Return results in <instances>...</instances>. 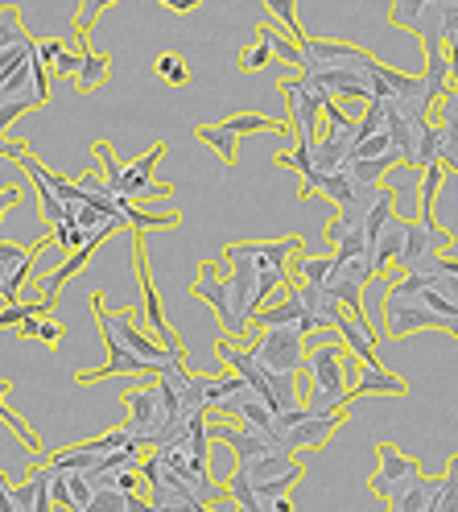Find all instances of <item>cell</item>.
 <instances>
[{
    "instance_id": "6da1fadb",
    "label": "cell",
    "mask_w": 458,
    "mask_h": 512,
    "mask_svg": "<svg viewBox=\"0 0 458 512\" xmlns=\"http://www.w3.org/2000/svg\"><path fill=\"white\" fill-rule=\"evenodd\" d=\"M91 310H95V323H100V331H104L108 351H133V356L157 364L161 372H166L170 364H186V360L170 356V351L161 347L157 339H149V335L137 327V318H141L137 306H133V310H116V314H108V310H104V294L95 290V294H91Z\"/></svg>"
},
{
    "instance_id": "7a4b0ae2",
    "label": "cell",
    "mask_w": 458,
    "mask_h": 512,
    "mask_svg": "<svg viewBox=\"0 0 458 512\" xmlns=\"http://www.w3.org/2000/svg\"><path fill=\"white\" fill-rule=\"evenodd\" d=\"M417 331H446L458 339V327L446 323V318H438L434 310H425L417 294H397L388 290L384 294V335L388 339H409Z\"/></svg>"
},
{
    "instance_id": "3957f363",
    "label": "cell",
    "mask_w": 458,
    "mask_h": 512,
    "mask_svg": "<svg viewBox=\"0 0 458 512\" xmlns=\"http://www.w3.org/2000/svg\"><path fill=\"white\" fill-rule=\"evenodd\" d=\"M124 409H128V422L124 430L133 434L145 451H157V442L161 434H166V409H161V393H157V384H137V389H124L120 393Z\"/></svg>"
},
{
    "instance_id": "277c9868",
    "label": "cell",
    "mask_w": 458,
    "mask_h": 512,
    "mask_svg": "<svg viewBox=\"0 0 458 512\" xmlns=\"http://www.w3.org/2000/svg\"><path fill=\"white\" fill-rule=\"evenodd\" d=\"M293 252H302V236H285V240H240L223 248L227 265H248L252 273H289Z\"/></svg>"
},
{
    "instance_id": "5b68a950",
    "label": "cell",
    "mask_w": 458,
    "mask_h": 512,
    "mask_svg": "<svg viewBox=\"0 0 458 512\" xmlns=\"http://www.w3.org/2000/svg\"><path fill=\"white\" fill-rule=\"evenodd\" d=\"M248 351H252V360H256L260 368L277 372V376H298V372L306 368V343H302L298 331H289V327L260 331Z\"/></svg>"
},
{
    "instance_id": "8992f818",
    "label": "cell",
    "mask_w": 458,
    "mask_h": 512,
    "mask_svg": "<svg viewBox=\"0 0 458 512\" xmlns=\"http://www.w3.org/2000/svg\"><path fill=\"white\" fill-rule=\"evenodd\" d=\"M302 50V71L298 75H322V71H368V62L376 54L359 50L351 42H331V38H302L298 42Z\"/></svg>"
},
{
    "instance_id": "52a82bcc",
    "label": "cell",
    "mask_w": 458,
    "mask_h": 512,
    "mask_svg": "<svg viewBox=\"0 0 458 512\" xmlns=\"http://www.w3.org/2000/svg\"><path fill=\"white\" fill-rule=\"evenodd\" d=\"M376 459H380V463H376V471H372V479H368V488H372L384 504L397 500L401 492H409L417 479L425 475L421 463H417L413 455H401L392 442H380V446H376Z\"/></svg>"
},
{
    "instance_id": "ba28073f",
    "label": "cell",
    "mask_w": 458,
    "mask_h": 512,
    "mask_svg": "<svg viewBox=\"0 0 458 512\" xmlns=\"http://www.w3.org/2000/svg\"><path fill=\"white\" fill-rule=\"evenodd\" d=\"M281 95H285V108H289V116H285L289 133H298L302 141H318V116H322L326 104H331V95L310 87L302 75L281 79Z\"/></svg>"
},
{
    "instance_id": "9c48e42d",
    "label": "cell",
    "mask_w": 458,
    "mask_h": 512,
    "mask_svg": "<svg viewBox=\"0 0 458 512\" xmlns=\"http://www.w3.org/2000/svg\"><path fill=\"white\" fill-rule=\"evenodd\" d=\"M190 298H203V302L215 310V318H219V327H223L227 339L248 335V323L240 318V310H236V302H232V290H227V281L219 277V265H211V261L203 265L199 281L190 285Z\"/></svg>"
},
{
    "instance_id": "30bf717a",
    "label": "cell",
    "mask_w": 458,
    "mask_h": 512,
    "mask_svg": "<svg viewBox=\"0 0 458 512\" xmlns=\"http://www.w3.org/2000/svg\"><path fill=\"white\" fill-rule=\"evenodd\" d=\"M137 277H141V314L149 318V327H153V339L170 351V356H178V360H190L186 356V347H182V339L174 335V327L166 323V314H161V302H157V290H153V277H149V256H145V244L137 240Z\"/></svg>"
},
{
    "instance_id": "8fae6325",
    "label": "cell",
    "mask_w": 458,
    "mask_h": 512,
    "mask_svg": "<svg viewBox=\"0 0 458 512\" xmlns=\"http://www.w3.org/2000/svg\"><path fill=\"white\" fill-rule=\"evenodd\" d=\"M347 422V413H310V418L302 426H293L281 442H285V451L289 455H302V451H318V446H326L335 438V430Z\"/></svg>"
},
{
    "instance_id": "7c38bea8",
    "label": "cell",
    "mask_w": 458,
    "mask_h": 512,
    "mask_svg": "<svg viewBox=\"0 0 458 512\" xmlns=\"http://www.w3.org/2000/svg\"><path fill=\"white\" fill-rule=\"evenodd\" d=\"M450 232L442 228H425V223L409 219V232H405V252H401V261H397V273H409L413 265H421L425 256H442L450 248Z\"/></svg>"
},
{
    "instance_id": "4fadbf2b",
    "label": "cell",
    "mask_w": 458,
    "mask_h": 512,
    "mask_svg": "<svg viewBox=\"0 0 458 512\" xmlns=\"http://www.w3.org/2000/svg\"><path fill=\"white\" fill-rule=\"evenodd\" d=\"M252 327H260V331H269V327H289V331H298L302 339L322 331V327L314 323V318L302 310V302L293 298L289 290H285V298H281V302H273V306H265V310H260V314L252 318Z\"/></svg>"
},
{
    "instance_id": "5bb4252c",
    "label": "cell",
    "mask_w": 458,
    "mask_h": 512,
    "mask_svg": "<svg viewBox=\"0 0 458 512\" xmlns=\"http://www.w3.org/2000/svg\"><path fill=\"white\" fill-rule=\"evenodd\" d=\"M335 331H339V343L351 351V356L364 364V368H372V364H380V331H372L368 323H355L351 314H343L339 323H335Z\"/></svg>"
},
{
    "instance_id": "9a60e30c",
    "label": "cell",
    "mask_w": 458,
    "mask_h": 512,
    "mask_svg": "<svg viewBox=\"0 0 458 512\" xmlns=\"http://www.w3.org/2000/svg\"><path fill=\"white\" fill-rule=\"evenodd\" d=\"M112 236H116V232H100V236H95L91 244H83L75 256H67V261H62V265H58V269H54V273L42 281V298L54 306V302H58V290H62V285H67L71 277H79V273L87 269V261H91V256L100 252V244H104V240H112Z\"/></svg>"
},
{
    "instance_id": "2e32d148",
    "label": "cell",
    "mask_w": 458,
    "mask_h": 512,
    "mask_svg": "<svg viewBox=\"0 0 458 512\" xmlns=\"http://www.w3.org/2000/svg\"><path fill=\"white\" fill-rule=\"evenodd\" d=\"M108 376H161V368L141 360V356H133V351H108V364L91 368V372H79L75 380L79 384H95V380H108Z\"/></svg>"
},
{
    "instance_id": "e0dca14e",
    "label": "cell",
    "mask_w": 458,
    "mask_h": 512,
    "mask_svg": "<svg viewBox=\"0 0 458 512\" xmlns=\"http://www.w3.org/2000/svg\"><path fill=\"white\" fill-rule=\"evenodd\" d=\"M405 232H409V219H392L388 228H384V236L372 244L368 265H372V273H376V277H384V273L397 269L401 252H405Z\"/></svg>"
},
{
    "instance_id": "ac0fdd59",
    "label": "cell",
    "mask_w": 458,
    "mask_h": 512,
    "mask_svg": "<svg viewBox=\"0 0 458 512\" xmlns=\"http://www.w3.org/2000/svg\"><path fill=\"white\" fill-rule=\"evenodd\" d=\"M376 393L405 397V393H409V380L397 376V372H384V364L359 368V376H355V384H351V397H376Z\"/></svg>"
},
{
    "instance_id": "d6986e66",
    "label": "cell",
    "mask_w": 458,
    "mask_h": 512,
    "mask_svg": "<svg viewBox=\"0 0 458 512\" xmlns=\"http://www.w3.org/2000/svg\"><path fill=\"white\" fill-rule=\"evenodd\" d=\"M413 34L421 38L425 54H442L446 38H442V0H421V13L413 21Z\"/></svg>"
},
{
    "instance_id": "ffe728a7",
    "label": "cell",
    "mask_w": 458,
    "mask_h": 512,
    "mask_svg": "<svg viewBox=\"0 0 458 512\" xmlns=\"http://www.w3.org/2000/svg\"><path fill=\"white\" fill-rule=\"evenodd\" d=\"M298 467V455H260V459H248V463H236V471L248 475V484L260 488V484H269V479H281L285 471Z\"/></svg>"
},
{
    "instance_id": "44dd1931",
    "label": "cell",
    "mask_w": 458,
    "mask_h": 512,
    "mask_svg": "<svg viewBox=\"0 0 458 512\" xmlns=\"http://www.w3.org/2000/svg\"><path fill=\"white\" fill-rule=\"evenodd\" d=\"M438 492H442V479L421 475L409 492H401L397 500H388V512H430L438 504Z\"/></svg>"
},
{
    "instance_id": "7402d4cb",
    "label": "cell",
    "mask_w": 458,
    "mask_h": 512,
    "mask_svg": "<svg viewBox=\"0 0 458 512\" xmlns=\"http://www.w3.org/2000/svg\"><path fill=\"white\" fill-rule=\"evenodd\" d=\"M289 273L302 277L306 285H318V290H322L326 281L339 277V261H335V256H302L298 252V261H289Z\"/></svg>"
},
{
    "instance_id": "603a6c76",
    "label": "cell",
    "mask_w": 458,
    "mask_h": 512,
    "mask_svg": "<svg viewBox=\"0 0 458 512\" xmlns=\"http://www.w3.org/2000/svg\"><path fill=\"white\" fill-rule=\"evenodd\" d=\"M442 166V128L434 120H425L417 128V149H413V170Z\"/></svg>"
},
{
    "instance_id": "cb8c5ba5",
    "label": "cell",
    "mask_w": 458,
    "mask_h": 512,
    "mask_svg": "<svg viewBox=\"0 0 458 512\" xmlns=\"http://www.w3.org/2000/svg\"><path fill=\"white\" fill-rule=\"evenodd\" d=\"M194 137H199V141H207L219 157H223V162L227 166H236V157H240V137L232 133V128H227L223 120L219 124H199V128H194Z\"/></svg>"
},
{
    "instance_id": "d4e9b609",
    "label": "cell",
    "mask_w": 458,
    "mask_h": 512,
    "mask_svg": "<svg viewBox=\"0 0 458 512\" xmlns=\"http://www.w3.org/2000/svg\"><path fill=\"white\" fill-rule=\"evenodd\" d=\"M108 67H112V54H95L91 46L83 50V67H79V75H75V87L79 91H95V87H100L104 79H108Z\"/></svg>"
},
{
    "instance_id": "484cf974",
    "label": "cell",
    "mask_w": 458,
    "mask_h": 512,
    "mask_svg": "<svg viewBox=\"0 0 458 512\" xmlns=\"http://www.w3.org/2000/svg\"><path fill=\"white\" fill-rule=\"evenodd\" d=\"M9 389H13V384H9V380H0V422H5V426L25 442V451H29V455H42V438L21 422V413H13V409L5 405V393H9Z\"/></svg>"
},
{
    "instance_id": "4316f807",
    "label": "cell",
    "mask_w": 458,
    "mask_h": 512,
    "mask_svg": "<svg viewBox=\"0 0 458 512\" xmlns=\"http://www.w3.org/2000/svg\"><path fill=\"white\" fill-rule=\"evenodd\" d=\"M256 42H265L281 62H293V67L302 71V50H298V42H293L289 34H281V29H273V25H260L256 29Z\"/></svg>"
},
{
    "instance_id": "83f0119b",
    "label": "cell",
    "mask_w": 458,
    "mask_h": 512,
    "mask_svg": "<svg viewBox=\"0 0 458 512\" xmlns=\"http://www.w3.org/2000/svg\"><path fill=\"white\" fill-rule=\"evenodd\" d=\"M223 124L232 128L236 137H244V133H289V124H285V120H269V116H256V112H240V116H227Z\"/></svg>"
},
{
    "instance_id": "f1b7e54d",
    "label": "cell",
    "mask_w": 458,
    "mask_h": 512,
    "mask_svg": "<svg viewBox=\"0 0 458 512\" xmlns=\"http://www.w3.org/2000/svg\"><path fill=\"white\" fill-rule=\"evenodd\" d=\"M25 42H29V34H25V25H21V9L17 5H5V9H0V54L17 50Z\"/></svg>"
},
{
    "instance_id": "f546056e",
    "label": "cell",
    "mask_w": 458,
    "mask_h": 512,
    "mask_svg": "<svg viewBox=\"0 0 458 512\" xmlns=\"http://www.w3.org/2000/svg\"><path fill=\"white\" fill-rule=\"evenodd\" d=\"M392 219H397V215H392V195L380 186V195H376V203H372V211H368V219H364V236H368V244H376V240L384 236V228H388Z\"/></svg>"
},
{
    "instance_id": "4dcf8cb0",
    "label": "cell",
    "mask_w": 458,
    "mask_h": 512,
    "mask_svg": "<svg viewBox=\"0 0 458 512\" xmlns=\"http://www.w3.org/2000/svg\"><path fill=\"white\" fill-rule=\"evenodd\" d=\"M182 223V211H145L133 203V211H128V228L137 232H153V228H178Z\"/></svg>"
},
{
    "instance_id": "1f68e13d",
    "label": "cell",
    "mask_w": 458,
    "mask_h": 512,
    "mask_svg": "<svg viewBox=\"0 0 458 512\" xmlns=\"http://www.w3.org/2000/svg\"><path fill=\"white\" fill-rule=\"evenodd\" d=\"M392 199L397 195H413L417 199V190H421V170H413V166H392L388 174H384V182H380Z\"/></svg>"
},
{
    "instance_id": "d6a6232c",
    "label": "cell",
    "mask_w": 458,
    "mask_h": 512,
    "mask_svg": "<svg viewBox=\"0 0 458 512\" xmlns=\"http://www.w3.org/2000/svg\"><path fill=\"white\" fill-rule=\"evenodd\" d=\"M50 314V302L38 298V302H9L0 310V327H21L25 318H46Z\"/></svg>"
},
{
    "instance_id": "836d02e7",
    "label": "cell",
    "mask_w": 458,
    "mask_h": 512,
    "mask_svg": "<svg viewBox=\"0 0 458 512\" xmlns=\"http://www.w3.org/2000/svg\"><path fill=\"white\" fill-rule=\"evenodd\" d=\"M91 153H95V157H100V162H104V182H108V190H112V195H120L124 162H120V157L112 153V145H108V141H95V145H91Z\"/></svg>"
},
{
    "instance_id": "e575fe53",
    "label": "cell",
    "mask_w": 458,
    "mask_h": 512,
    "mask_svg": "<svg viewBox=\"0 0 458 512\" xmlns=\"http://www.w3.org/2000/svg\"><path fill=\"white\" fill-rule=\"evenodd\" d=\"M355 190H359V186L351 182V174H347V170H339V174H331V178L322 182V195L331 199V203H335L339 211H343V207H347V203L355 199Z\"/></svg>"
},
{
    "instance_id": "d590c367",
    "label": "cell",
    "mask_w": 458,
    "mask_h": 512,
    "mask_svg": "<svg viewBox=\"0 0 458 512\" xmlns=\"http://www.w3.org/2000/svg\"><path fill=\"white\" fill-rule=\"evenodd\" d=\"M157 75L166 79V83H174V87H186L190 83V71H186V62H182V54H157Z\"/></svg>"
},
{
    "instance_id": "8d00e7d4",
    "label": "cell",
    "mask_w": 458,
    "mask_h": 512,
    "mask_svg": "<svg viewBox=\"0 0 458 512\" xmlns=\"http://www.w3.org/2000/svg\"><path fill=\"white\" fill-rule=\"evenodd\" d=\"M384 133V104H364V116L355 120V141H368Z\"/></svg>"
},
{
    "instance_id": "74e56055",
    "label": "cell",
    "mask_w": 458,
    "mask_h": 512,
    "mask_svg": "<svg viewBox=\"0 0 458 512\" xmlns=\"http://www.w3.org/2000/svg\"><path fill=\"white\" fill-rule=\"evenodd\" d=\"M108 9H112V0H87V5L75 13V34H79V42H87L91 25L100 21V13H108Z\"/></svg>"
},
{
    "instance_id": "f35d334b",
    "label": "cell",
    "mask_w": 458,
    "mask_h": 512,
    "mask_svg": "<svg viewBox=\"0 0 458 512\" xmlns=\"http://www.w3.org/2000/svg\"><path fill=\"white\" fill-rule=\"evenodd\" d=\"M83 512H128V500L116 488H95V496H91V504Z\"/></svg>"
},
{
    "instance_id": "ab89813d",
    "label": "cell",
    "mask_w": 458,
    "mask_h": 512,
    "mask_svg": "<svg viewBox=\"0 0 458 512\" xmlns=\"http://www.w3.org/2000/svg\"><path fill=\"white\" fill-rule=\"evenodd\" d=\"M269 13H273L277 21H285V34H289L293 42H302V38H306V29H302V21H298V13H293L289 0H269Z\"/></svg>"
},
{
    "instance_id": "60d3db41",
    "label": "cell",
    "mask_w": 458,
    "mask_h": 512,
    "mask_svg": "<svg viewBox=\"0 0 458 512\" xmlns=\"http://www.w3.org/2000/svg\"><path fill=\"white\" fill-rule=\"evenodd\" d=\"M339 277L351 281V285H359V290H364L368 281H376V273H372V265H368V256H355V261H339Z\"/></svg>"
},
{
    "instance_id": "b9f144b4",
    "label": "cell",
    "mask_w": 458,
    "mask_h": 512,
    "mask_svg": "<svg viewBox=\"0 0 458 512\" xmlns=\"http://www.w3.org/2000/svg\"><path fill=\"white\" fill-rule=\"evenodd\" d=\"M269 58H273V50H269L265 42H252V46L240 54V71H248V75H252V71H265Z\"/></svg>"
},
{
    "instance_id": "7bdbcfd3",
    "label": "cell",
    "mask_w": 458,
    "mask_h": 512,
    "mask_svg": "<svg viewBox=\"0 0 458 512\" xmlns=\"http://www.w3.org/2000/svg\"><path fill=\"white\" fill-rule=\"evenodd\" d=\"M79 67H83V50H62V58L54 62V71H50V75H54V79H67V75L75 79Z\"/></svg>"
},
{
    "instance_id": "ee69618b",
    "label": "cell",
    "mask_w": 458,
    "mask_h": 512,
    "mask_svg": "<svg viewBox=\"0 0 458 512\" xmlns=\"http://www.w3.org/2000/svg\"><path fill=\"white\" fill-rule=\"evenodd\" d=\"M442 38L446 46L458 42V0H442Z\"/></svg>"
},
{
    "instance_id": "f6af8a7d",
    "label": "cell",
    "mask_w": 458,
    "mask_h": 512,
    "mask_svg": "<svg viewBox=\"0 0 458 512\" xmlns=\"http://www.w3.org/2000/svg\"><path fill=\"white\" fill-rule=\"evenodd\" d=\"M347 232H351V228H347L339 215H331V219H326V228H322V236H326V244H331V248H339V244L347 240Z\"/></svg>"
},
{
    "instance_id": "bcb514c9",
    "label": "cell",
    "mask_w": 458,
    "mask_h": 512,
    "mask_svg": "<svg viewBox=\"0 0 458 512\" xmlns=\"http://www.w3.org/2000/svg\"><path fill=\"white\" fill-rule=\"evenodd\" d=\"M62 50H67V42H58V38L38 42V58H42V67H50V71H54V62L62 58Z\"/></svg>"
},
{
    "instance_id": "7dc6e473",
    "label": "cell",
    "mask_w": 458,
    "mask_h": 512,
    "mask_svg": "<svg viewBox=\"0 0 458 512\" xmlns=\"http://www.w3.org/2000/svg\"><path fill=\"white\" fill-rule=\"evenodd\" d=\"M21 199H25V190H21V186H5V190H0V215H5L9 207H17Z\"/></svg>"
},
{
    "instance_id": "c3c4849f",
    "label": "cell",
    "mask_w": 458,
    "mask_h": 512,
    "mask_svg": "<svg viewBox=\"0 0 458 512\" xmlns=\"http://www.w3.org/2000/svg\"><path fill=\"white\" fill-rule=\"evenodd\" d=\"M38 339H42L46 347H54V343L62 339V327H58V323H50V318H42V327H38Z\"/></svg>"
},
{
    "instance_id": "681fc988",
    "label": "cell",
    "mask_w": 458,
    "mask_h": 512,
    "mask_svg": "<svg viewBox=\"0 0 458 512\" xmlns=\"http://www.w3.org/2000/svg\"><path fill=\"white\" fill-rule=\"evenodd\" d=\"M124 500H128V512H157V508H153V504H149V500H145L141 492H133V496H124Z\"/></svg>"
},
{
    "instance_id": "f907efd6",
    "label": "cell",
    "mask_w": 458,
    "mask_h": 512,
    "mask_svg": "<svg viewBox=\"0 0 458 512\" xmlns=\"http://www.w3.org/2000/svg\"><path fill=\"white\" fill-rule=\"evenodd\" d=\"M38 327H42V318H25V323L17 327L21 339H38Z\"/></svg>"
},
{
    "instance_id": "816d5d0a",
    "label": "cell",
    "mask_w": 458,
    "mask_h": 512,
    "mask_svg": "<svg viewBox=\"0 0 458 512\" xmlns=\"http://www.w3.org/2000/svg\"><path fill=\"white\" fill-rule=\"evenodd\" d=\"M166 9H174V13H190V9H199V0H166Z\"/></svg>"
},
{
    "instance_id": "f5cc1de1",
    "label": "cell",
    "mask_w": 458,
    "mask_h": 512,
    "mask_svg": "<svg viewBox=\"0 0 458 512\" xmlns=\"http://www.w3.org/2000/svg\"><path fill=\"white\" fill-rule=\"evenodd\" d=\"M190 512H215V508H211V504H194Z\"/></svg>"
},
{
    "instance_id": "db71d44e",
    "label": "cell",
    "mask_w": 458,
    "mask_h": 512,
    "mask_svg": "<svg viewBox=\"0 0 458 512\" xmlns=\"http://www.w3.org/2000/svg\"><path fill=\"white\" fill-rule=\"evenodd\" d=\"M454 46H458V42H454Z\"/></svg>"
}]
</instances>
